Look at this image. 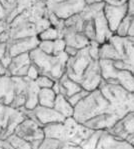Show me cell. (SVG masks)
<instances>
[{
	"instance_id": "obj_50",
	"label": "cell",
	"mask_w": 134,
	"mask_h": 149,
	"mask_svg": "<svg viewBox=\"0 0 134 149\" xmlns=\"http://www.w3.org/2000/svg\"><path fill=\"white\" fill-rule=\"evenodd\" d=\"M128 36L129 37H134V17L132 19V23H131V27H130V30H129Z\"/></svg>"
},
{
	"instance_id": "obj_18",
	"label": "cell",
	"mask_w": 134,
	"mask_h": 149,
	"mask_svg": "<svg viewBox=\"0 0 134 149\" xmlns=\"http://www.w3.org/2000/svg\"><path fill=\"white\" fill-rule=\"evenodd\" d=\"M26 117L27 116H26V114H25L23 108L21 109L13 108L12 112H11L10 118H9V120H8L7 126H6L5 130H4L3 133L0 136V139H5V138H7L8 136H10L11 134L14 133L16 128L18 127V125H19Z\"/></svg>"
},
{
	"instance_id": "obj_31",
	"label": "cell",
	"mask_w": 134,
	"mask_h": 149,
	"mask_svg": "<svg viewBox=\"0 0 134 149\" xmlns=\"http://www.w3.org/2000/svg\"><path fill=\"white\" fill-rule=\"evenodd\" d=\"M132 19H133L132 16L127 14L126 17L124 18L121 23H120L116 32L114 33L115 35L119 36V37H127L129 33V30H130L131 23H132Z\"/></svg>"
},
{
	"instance_id": "obj_41",
	"label": "cell",
	"mask_w": 134,
	"mask_h": 149,
	"mask_svg": "<svg viewBox=\"0 0 134 149\" xmlns=\"http://www.w3.org/2000/svg\"><path fill=\"white\" fill-rule=\"evenodd\" d=\"M66 42L63 38H58L54 40V55H59L65 51Z\"/></svg>"
},
{
	"instance_id": "obj_45",
	"label": "cell",
	"mask_w": 134,
	"mask_h": 149,
	"mask_svg": "<svg viewBox=\"0 0 134 149\" xmlns=\"http://www.w3.org/2000/svg\"><path fill=\"white\" fill-rule=\"evenodd\" d=\"M78 51H79V50H78V49H76V48L72 47V46H68V45H66L65 52H66L67 55H68L69 57L75 56V55L78 53Z\"/></svg>"
},
{
	"instance_id": "obj_16",
	"label": "cell",
	"mask_w": 134,
	"mask_h": 149,
	"mask_svg": "<svg viewBox=\"0 0 134 149\" xmlns=\"http://www.w3.org/2000/svg\"><path fill=\"white\" fill-rule=\"evenodd\" d=\"M62 38L65 40L66 45L72 46L78 50L87 47L90 43V40L83 32L71 30L66 27H64V29L62 30Z\"/></svg>"
},
{
	"instance_id": "obj_2",
	"label": "cell",
	"mask_w": 134,
	"mask_h": 149,
	"mask_svg": "<svg viewBox=\"0 0 134 149\" xmlns=\"http://www.w3.org/2000/svg\"><path fill=\"white\" fill-rule=\"evenodd\" d=\"M43 130L45 137L59 139L63 144L71 145H81L95 131L78 122L74 117L66 118L63 122L48 124L43 127Z\"/></svg>"
},
{
	"instance_id": "obj_20",
	"label": "cell",
	"mask_w": 134,
	"mask_h": 149,
	"mask_svg": "<svg viewBox=\"0 0 134 149\" xmlns=\"http://www.w3.org/2000/svg\"><path fill=\"white\" fill-rule=\"evenodd\" d=\"M27 16L28 20L32 23H35L40 18L48 15V6L46 0H37L29 9L23 11Z\"/></svg>"
},
{
	"instance_id": "obj_11",
	"label": "cell",
	"mask_w": 134,
	"mask_h": 149,
	"mask_svg": "<svg viewBox=\"0 0 134 149\" xmlns=\"http://www.w3.org/2000/svg\"><path fill=\"white\" fill-rule=\"evenodd\" d=\"M108 131L116 137L126 140L134 147V111L124 116L114 127Z\"/></svg>"
},
{
	"instance_id": "obj_1",
	"label": "cell",
	"mask_w": 134,
	"mask_h": 149,
	"mask_svg": "<svg viewBox=\"0 0 134 149\" xmlns=\"http://www.w3.org/2000/svg\"><path fill=\"white\" fill-rule=\"evenodd\" d=\"M101 115H104L109 119L112 122L113 127L123 118L112 103L102 94L99 88L89 92L86 97L74 106L73 117L82 124L90 119Z\"/></svg>"
},
{
	"instance_id": "obj_9",
	"label": "cell",
	"mask_w": 134,
	"mask_h": 149,
	"mask_svg": "<svg viewBox=\"0 0 134 149\" xmlns=\"http://www.w3.org/2000/svg\"><path fill=\"white\" fill-rule=\"evenodd\" d=\"M14 133L29 141L30 143L35 140H42L45 137L42 126L36 120L30 117H26L18 125Z\"/></svg>"
},
{
	"instance_id": "obj_51",
	"label": "cell",
	"mask_w": 134,
	"mask_h": 149,
	"mask_svg": "<svg viewBox=\"0 0 134 149\" xmlns=\"http://www.w3.org/2000/svg\"><path fill=\"white\" fill-rule=\"evenodd\" d=\"M64 1V0H46L47 3H58V2Z\"/></svg>"
},
{
	"instance_id": "obj_34",
	"label": "cell",
	"mask_w": 134,
	"mask_h": 149,
	"mask_svg": "<svg viewBox=\"0 0 134 149\" xmlns=\"http://www.w3.org/2000/svg\"><path fill=\"white\" fill-rule=\"evenodd\" d=\"M39 88H52L55 83V80L47 75L40 74V76L35 80Z\"/></svg>"
},
{
	"instance_id": "obj_44",
	"label": "cell",
	"mask_w": 134,
	"mask_h": 149,
	"mask_svg": "<svg viewBox=\"0 0 134 149\" xmlns=\"http://www.w3.org/2000/svg\"><path fill=\"white\" fill-rule=\"evenodd\" d=\"M0 146L3 149H15L14 146L7 139H0Z\"/></svg>"
},
{
	"instance_id": "obj_19",
	"label": "cell",
	"mask_w": 134,
	"mask_h": 149,
	"mask_svg": "<svg viewBox=\"0 0 134 149\" xmlns=\"http://www.w3.org/2000/svg\"><path fill=\"white\" fill-rule=\"evenodd\" d=\"M59 94L64 95L65 97H70V96L74 95L75 93L79 92L82 90V86L77 81L71 79L68 75L64 74L59 80Z\"/></svg>"
},
{
	"instance_id": "obj_26",
	"label": "cell",
	"mask_w": 134,
	"mask_h": 149,
	"mask_svg": "<svg viewBox=\"0 0 134 149\" xmlns=\"http://www.w3.org/2000/svg\"><path fill=\"white\" fill-rule=\"evenodd\" d=\"M104 6H105L104 1L95 2V3L91 4V5H86V7L83 9L82 12H80V15H81V17L84 20L93 19L97 13L104 9Z\"/></svg>"
},
{
	"instance_id": "obj_13",
	"label": "cell",
	"mask_w": 134,
	"mask_h": 149,
	"mask_svg": "<svg viewBox=\"0 0 134 149\" xmlns=\"http://www.w3.org/2000/svg\"><path fill=\"white\" fill-rule=\"evenodd\" d=\"M103 11H104V15L107 19L108 25L114 34L120 23L122 22V20L127 16V4L125 3L123 5H112V4L105 3Z\"/></svg>"
},
{
	"instance_id": "obj_39",
	"label": "cell",
	"mask_w": 134,
	"mask_h": 149,
	"mask_svg": "<svg viewBox=\"0 0 134 149\" xmlns=\"http://www.w3.org/2000/svg\"><path fill=\"white\" fill-rule=\"evenodd\" d=\"M34 24H35L36 30H37L38 34L40 33V32H42L43 30H45V29H47L48 27L51 26V23H50V20H49V18H48V16L40 18V19L37 20Z\"/></svg>"
},
{
	"instance_id": "obj_8",
	"label": "cell",
	"mask_w": 134,
	"mask_h": 149,
	"mask_svg": "<svg viewBox=\"0 0 134 149\" xmlns=\"http://www.w3.org/2000/svg\"><path fill=\"white\" fill-rule=\"evenodd\" d=\"M48 9L61 19H67L70 16L82 12L86 7L85 0H64L58 3H47Z\"/></svg>"
},
{
	"instance_id": "obj_36",
	"label": "cell",
	"mask_w": 134,
	"mask_h": 149,
	"mask_svg": "<svg viewBox=\"0 0 134 149\" xmlns=\"http://www.w3.org/2000/svg\"><path fill=\"white\" fill-rule=\"evenodd\" d=\"M38 48L43 52L54 55V40H42L39 42Z\"/></svg>"
},
{
	"instance_id": "obj_15",
	"label": "cell",
	"mask_w": 134,
	"mask_h": 149,
	"mask_svg": "<svg viewBox=\"0 0 134 149\" xmlns=\"http://www.w3.org/2000/svg\"><path fill=\"white\" fill-rule=\"evenodd\" d=\"M94 24H95V31H96V38L95 41L99 44H103V43L109 41L110 38L112 37L114 34L110 29L109 25H108L107 19H106L104 15V11H100L95 15L93 18Z\"/></svg>"
},
{
	"instance_id": "obj_40",
	"label": "cell",
	"mask_w": 134,
	"mask_h": 149,
	"mask_svg": "<svg viewBox=\"0 0 134 149\" xmlns=\"http://www.w3.org/2000/svg\"><path fill=\"white\" fill-rule=\"evenodd\" d=\"M40 74H41V72L37 66L33 63L30 64L29 69L27 71V75H26L27 78L30 80H36L39 76H40Z\"/></svg>"
},
{
	"instance_id": "obj_53",
	"label": "cell",
	"mask_w": 134,
	"mask_h": 149,
	"mask_svg": "<svg viewBox=\"0 0 134 149\" xmlns=\"http://www.w3.org/2000/svg\"><path fill=\"white\" fill-rule=\"evenodd\" d=\"M10 3H12V4H15L16 3V0H8Z\"/></svg>"
},
{
	"instance_id": "obj_6",
	"label": "cell",
	"mask_w": 134,
	"mask_h": 149,
	"mask_svg": "<svg viewBox=\"0 0 134 149\" xmlns=\"http://www.w3.org/2000/svg\"><path fill=\"white\" fill-rule=\"evenodd\" d=\"M8 32L10 39H19L38 35L35 24L29 21L24 12L18 14L10 23H8Z\"/></svg>"
},
{
	"instance_id": "obj_7",
	"label": "cell",
	"mask_w": 134,
	"mask_h": 149,
	"mask_svg": "<svg viewBox=\"0 0 134 149\" xmlns=\"http://www.w3.org/2000/svg\"><path fill=\"white\" fill-rule=\"evenodd\" d=\"M23 110H24L27 117L36 120L42 127L48 124H52V123L63 122L66 119L53 107H44L38 105L33 110H27L24 107H23Z\"/></svg>"
},
{
	"instance_id": "obj_25",
	"label": "cell",
	"mask_w": 134,
	"mask_h": 149,
	"mask_svg": "<svg viewBox=\"0 0 134 149\" xmlns=\"http://www.w3.org/2000/svg\"><path fill=\"white\" fill-rule=\"evenodd\" d=\"M99 59H106V60H119L120 55L117 52L116 48L113 46L110 41L103 43L100 45V51H99Z\"/></svg>"
},
{
	"instance_id": "obj_14",
	"label": "cell",
	"mask_w": 134,
	"mask_h": 149,
	"mask_svg": "<svg viewBox=\"0 0 134 149\" xmlns=\"http://www.w3.org/2000/svg\"><path fill=\"white\" fill-rule=\"evenodd\" d=\"M95 149H134L126 140L116 137L108 130H103Z\"/></svg>"
},
{
	"instance_id": "obj_12",
	"label": "cell",
	"mask_w": 134,
	"mask_h": 149,
	"mask_svg": "<svg viewBox=\"0 0 134 149\" xmlns=\"http://www.w3.org/2000/svg\"><path fill=\"white\" fill-rule=\"evenodd\" d=\"M39 42L40 40L38 39L37 36L19 38V39H10L8 41V53L10 54L11 57L22 53H30L32 50L38 47Z\"/></svg>"
},
{
	"instance_id": "obj_55",
	"label": "cell",
	"mask_w": 134,
	"mask_h": 149,
	"mask_svg": "<svg viewBox=\"0 0 134 149\" xmlns=\"http://www.w3.org/2000/svg\"><path fill=\"white\" fill-rule=\"evenodd\" d=\"M133 38H134V37H133Z\"/></svg>"
},
{
	"instance_id": "obj_22",
	"label": "cell",
	"mask_w": 134,
	"mask_h": 149,
	"mask_svg": "<svg viewBox=\"0 0 134 149\" xmlns=\"http://www.w3.org/2000/svg\"><path fill=\"white\" fill-rule=\"evenodd\" d=\"M53 108L61 113L65 118L73 117L74 114V106L69 102L68 98L62 94H57Z\"/></svg>"
},
{
	"instance_id": "obj_54",
	"label": "cell",
	"mask_w": 134,
	"mask_h": 149,
	"mask_svg": "<svg viewBox=\"0 0 134 149\" xmlns=\"http://www.w3.org/2000/svg\"><path fill=\"white\" fill-rule=\"evenodd\" d=\"M0 149H3V148H2V147H1V146H0Z\"/></svg>"
},
{
	"instance_id": "obj_17",
	"label": "cell",
	"mask_w": 134,
	"mask_h": 149,
	"mask_svg": "<svg viewBox=\"0 0 134 149\" xmlns=\"http://www.w3.org/2000/svg\"><path fill=\"white\" fill-rule=\"evenodd\" d=\"M15 87L10 75L0 76V103L10 106L15 97Z\"/></svg>"
},
{
	"instance_id": "obj_30",
	"label": "cell",
	"mask_w": 134,
	"mask_h": 149,
	"mask_svg": "<svg viewBox=\"0 0 134 149\" xmlns=\"http://www.w3.org/2000/svg\"><path fill=\"white\" fill-rule=\"evenodd\" d=\"M5 139H7V140L14 146L15 149H32L31 143H30L29 141L25 140L24 138L18 136V135L15 133L11 134L10 136H8L7 138H5Z\"/></svg>"
},
{
	"instance_id": "obj_47",
	"label": "cell",
	"mask_w": 134,
	"mask_h": 149,
	"mask_svg": "<svg viewBox=\"0 0 134 149\" xmlns=\"http://www.w3.org/2000/svg\"><path fill=\"white\" fill-rule=\"evenodd\" d=\"M7 19V12H6L5 8L0 2V20H6Z\"/></svg>"
},
{
	"instance_id": "obj_23",
	"label": "cell",
	"mask_w": 134,
	"mask_h": 149,
	"mask_svg": "<svg viewBox=\"0 0 134 149\" xmlns=\"http://www.w3.org/2000/svg\"><path fill=\"white\" fill-rule=\"evenodd\" d=\"M32 63L31 57H30V53H22L18 54L16 56L12 57L11 63L8 67V72L11 76L14 75V73L17 70H19L20 68L25 67L27 65H30Z\"/></svg>"
},
{
	"instance_id": "obj_4",
	"label": "cell",
	"mask_w": 134,
	"mask_h": 149,
	"mask_svg": "<svg viewBox=\"0 0 134 149\" xmlns=\"http://www.w3.org/2000/svg\"><path fill=\"white\" fill-rule=\"evenodd\" d=\"M103 80L121 85L126 90L134 93V75L129 70L117 69L112 60L99 59Z\"/></svg>"
},
{
	"instance_id": "obj_52",
	"label": "cell",
	"mask_w": 134,
	"mask_h": 149,
	"mask_svg": "<svg viewBox=\"0 0 134 149\" xmlns=\"http://www.w3.org/2000/svg\"><path fill=\"white\" fill-rule=\"evenodd\" d=\"M97 2L96 0H85V3H86V5H91V4L95 3Z\"/></svg>"
},
{
	"instance_id": "obj_35",
	"label": "cell",
	"mask_w": 134,
	"mask_h": 149,
	"mask_svg": "<svg viewBox=\"0 0 134 149\" xmlns=\"http://www.w3.org/2000/svg\"><path fill=\"white\" fill-rule=\"evenodd\" d=\"M37 0H16V9L15 13L16 14H20L23 11L27 10L33 5Z\"/></svg>"
},
{
	"instance_id": "obj_48",
	"label": "cell",
	"mask_w": 134,
	"mask_h": 149,
	"mask_svg": "<svg viewBox=\"0 0 134 149\" xmlns=\"http://www.w3.org/2000/svg\"><path fill=\"white\" fill-rule=\"evenodd\" d=\"M60 149H85L81 145H71V144H63Z\"/></svg>"
},
{
	"instance_id": "obj_28",
	"label": "cell",
	"mask_w": 134,
	"mask_h": 149,
	"mask_svg": "<svg viewBox=\"0 0 134 149\" xmlns=\"http://www.w3.org/2000/svg\"><path fill=\"white\" fill-rule=\"evenodd\" d=\"M12 110L13 107L9 106V105H5L3 103H0V136H1V134L3 133L6 126H7Z\"/></svg>"
},
{
	"instance_id": "obj_3",
	"label": "cell",
	"mask_w": 134,
	"mask_h": 149,
	"mask_svg": "<svg viewBox=\"0 0 134 149\" xmlns=\"http://www.w3.org/2000/svg\"><path fill=\"white\" fill-rule=\"evenodd\" d=\"M30 57L32 63L39 68L41 74L47 75L55 81L65 74L66 64L69 58L65 51L59 55H50L37 47L30 52Z\"/></svg>"
},
{
	"instance_id": "obj_49",
	"label": "cell",
	"mask_w": 134,
	"mask_h": 149,
	"mask_svg": "<svg viewBox=\"0 0 134 149\" xmlns=\"http://www.w3.org/2000/svg\"><path fill=\"white\" fill-rule=\"evenodd\" d=\"M4 75H10V74H9L7 68H6L5 66L2 64L1 61H0V76H4Z\"/></svg>"
},
{
	"instance_id": "obj_38",
	"label": "cell",
	"mask_w": 134,
	"mask_h": 149,
	"mask_svg": "<svg viewBox=\"0 0 134 149\" xmlns=\"http://www.w3.org/2000/svg\"><path fill=\"white\" fill-rule=\"evenodd\" d=\"M89 91L85 90V89H82L81 91H79V92L75 93L74 95L70 96V97H68V100L69 102L71 103V104L73 105V106H76V105L78 104L81 100L83 99V98H85L87 95H88Z\"/></svg>"
},
{
	"instance_id": "obj_37",
	"label": "cell",
	"mask_w": 134,
	"mask_h": 149,
	"mask_svg": "<svg viewBox=\"0 0 134 149\" xmlns=\"http://www.w3.org/2000/svg\"><path fill=\"white\" fill-rule=\"evenodd\" d=\"M100 45L97 41L92 40L90 41L88 45V51L90 56L92 57L93 60H99V51H100Z\"/></svg>"
},
{
	"instance_id": "obj_46",
	"label": "cell",
	"mask_w": 134,
	"mask_h": 149,
	"mask_svg": "<svg viewBox=\"0 0 134 149\" xmlns=\"http://www.w3.org/2000/svg\"><path fill=\"white\" fill-rule=\"evenodd\" d=\"M11 60H12V57L10 56V54L9 53H7L5 55V56L3 57V58L1 59V62H2V64H3L4 66H5L6 68L8 69V67H9V65H10V63H11Z\"/></svg>"
},
{
	"instance_id": "obj_10",
	"label": "cell",
	"mask_w": 134,
	"mask_h": 149,
	"mask_svg": "<svg viewBox=\"0 0 134 149\" xmlns=\"http://www.w3.org/2000/svg\"><path fill=\"white\" fill-rule=\"evenodd\" d=\"M103 81L102 73L99 60H92L85 72L83 73L80 85L83 89L89 91H94L99 88Z\"/></svg>"
},
{
	"instance_id": "obj_29",
	"label": "cell",
	"mask_w": 134,
	"mask_h": 149,
	"mask_svg": "<svg viewBox=\"0 0 134 149\" xmlns=\"http://www.w3.org/2000/svg\"><path fill=\"white\" fill-rule=\"evenodd\" d=\"M37 37L40 41H42V40H56V39H58V38H62L61 37V32L53 26L48 27L47 29H45V30H43L42 32H40V33L37 35Z\"/></svg>"
},
{
	"instance_id": "obj_24",
	"label": "cell",
	"mask_w": 134,
	"mask_h": 149,
	"mask_svg": "<svg viewBox=\"0 0 134 149\" xmlns=\"http://www.w3.org/2000/svg\"><path fill=\"white\" fill-rule=\"evenodd\" d=\"M56 96V92L52 88H40L38 93L39 105L44 107H53Z\"/></svg>"
},
{
	"instance_id": "obj_32",
	"label": "cell",
	"mask_w": 134,
	"mask_h": 149,
	"mask_svg": "<svg viewBox=\"0 0 134 149\" xmlns=\"http://www.w3.org/2000/svg\"><path fill=\"white\" fill-rule=\"evenodd\" d=\"M62 145H63V142L60 141L59 139L44 137L39 149H60Z\"/></svg>"
},
{
	"instance_id": "obj_33",
	"label": "cell",
	"mask_w": 134,
	"mask_h": 149,
	"mask_svg": "<svg viewBox=\"0 0 134 149\" xmlns=\"http://www.w3.org/2000/svg\"><path fill=\"white\" fill-rule=\"evenodd\" d=\"M83 33L86 35L90 41L95 40L96 38V31H95V24L93 19L85 20L84 26H83Z\"/></svg>"
},
{
	"instance_id": "obj_43",
	"label": "cell",
	"mask_w": 134,
	"mask_h": 149,
	"mask_svg": "<svg viewBox=\"0 0 134 149\" xmlns=\"http://www.w3.org/2000/svg\"><path fill=\"white\" fill-rule=\"evenodd\" d=\"M127 14L134 17V0H127Z\"/></svg>"
},
{
	"instance_id": "obj_21",
	"label": "cell",
	"mask_w": 134,
	"mask_h": 149,
	"mask_svg": "<svg viewBox=\"0 0 134 149\" xmlns=\"http://www.w3.org/2000/svg\"><path fill=\"white\" fill-rule=\"evenodd\" d=\"M27 78V77H26ZM39 86L37 85L35 80H30L27 78V88L25 96H26V103H25L24 108L27 110H33L35 107L39 105L38 102V93H39Z\"/></svg>"
},
{
	"instance_id": "obj_5",
	"label": "cell",
	"mask_w": 134,
	"mask_h": 149,
	"mask_svg": "<svg viewBox=\"0 0 134 149\" xmlns=\"http://www.w3.org/2000/svg\"><path fill=\"white\" fill-rule=\"evenodd\" d=\"M92 60L93 59L89 54L88 46L83 48V49H80L75 56L68 58L65 73L71 79L80 83L83 73L85 72V70L87 69V67L89 66Z\"/></svg>"
},
{
	"instance_id": "obj_27",
	"label": "cell",
	"mask_w": 134,
	"mask_h": 149,
	"mask_svg": "<svg viewBox=\"0 0 134 149\" xmlns=\"http://www.w3.org/2000/svg\"><path fill=\"white\" fill-rule=\"evenodd\" d=\"M84 21L85 20L81 17L80 13H78V14H74L64 20V25H65L66 28H69L71 30H74L77 32H83Z\"/></svg>"
},
{
	"instance_id": "obj_42",
	"label": "cell",
	"mask_w": 134,
	"mask_h": 149,
	"mask_svg": "<svg viewBox=\"0 0 134 149\" xmlns=\"http://www.w3.org/2000/svg\"><path fill=\"white\" fill-rule=\"evenodd\" d=\"M8 53V42H0V60Z\"/></svg>"
}]
</instances>
